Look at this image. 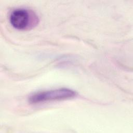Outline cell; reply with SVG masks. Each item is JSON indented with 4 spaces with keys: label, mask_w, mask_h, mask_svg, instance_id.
I'll return each mask as SVG.
<instances>
[{
    "label": "cell",
    "mask_w": 133,
    "mask_h": 133,
    "mask_svg": "<svg viewBox=\"0 0 133 133\" xmlns=\"http://www.w3.org/2000/svg\"><path fill=\"white\" fill-rule=\"evenodd\" d=\"M11 25L16 29L23 30L33 28L38 22L37 17L31 11L19 8L11 12L9 17Z\"/></svg>",
    "instance_id": "cell-2"
},
{
    "label": "cell",
    "mask_w": 133,
    "mask_h": 133,
    "mask_svg": "<svg viewBox=\"0 0 133 133\" xmlns=\"http://www.w3.org/2000/svg\"><path fill=\"white\" fill-rule=\"evenodd\" d=\"M77 93L70 89L62 88L36 92L29 98V101L32 104L44 102L62 100L75 97Z\"/></svg>",
    "instance_id": "cell-1"
}]
</instances>
